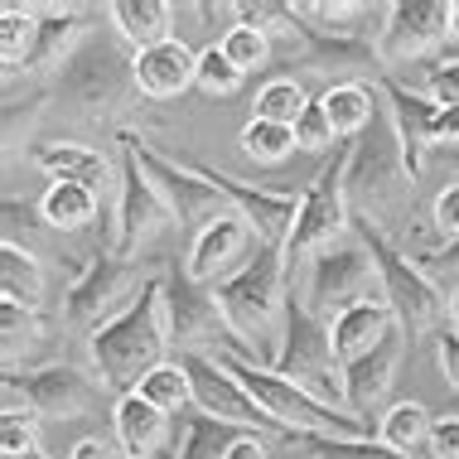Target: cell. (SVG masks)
I'll use <instances>...</instances> for the list:
<instances>
[{
    "label": "cell",
    "instance_id": "obj_48",
    "mask_svg": "<svg viewBox=\"0 0 459 459\" xmlns=\"http://www.w3.org/2000/svg\"><path fill=\"white\" fill-rule=\"evenodd\" d=\"M436 363H440V372H445V382L459 392V333H455V329H440V333H436Z\"/></svg>",
    "mask_w": 459,
    "mask_h": 459
},
{
    "label": "cell",
    "instance_id": "obj_12",
    "mask_svg": "<svg viewBox=\"0 0 459 459\" xmlns=\"http://www.w3.org/2000/svg\"><path fill=\"white\" fill-rule=\"evenodd\" d=\"M135 281H141V271H135L131 256H117L107 247H97L92 252V262L73 276V285L64 290V319L73 329H82V333H97L107 325V319H117L121 309H126L135 300ZM145 285V281H141Z\"/></svg>",
    "mask_w": 459,
    "mask_h": 459
},
{
    "label": "cell",
    "instance_id": "obj_46",
    "mask_svg": "<svg viewBox=\"0 0 459 459\" xmlns=\"http://www.w3.org/2000/svg\"><path fill=\"white\" fill-rule=\"evenodd\" d=\"M430 228L440 232L445 242H459V184H445L430 204Z\"/></svg>",
    "mask_w": 459,
    "mask_h": 459
},
{
    "label": "cell",
    "instance_id": "obj_18",
    "mask_svg": "<svg viewBox=\"0 0 459 459\" xmlns=\"http://www.w3.org/2000/svg\"><path fill=\"white\" fill-rule=\"evenodd\" d=\"M406 349H411V339H406L402 325H396L372 353L353 358V363L343 368V392H349L343 411H349L358 426H368V436H372V416L377 420L387 416V396L396 387V368H402Z\"/></svg>",
    "mask_w": 459,
    "mask_h": 459
},
{
    "label": "cell",
    "instance_id": "obj_2",
    "mask_svg": "<svg viewBox=\"0 0 459 459\" xmlns=\"http://www.w3.org/2000/svg\"><path fill=\"white\" fill-rule=\"evenodd\" d=\"M169 349L175 343H169V319H165V281H145L117 319H107L97 333H88L92 377L117 396L135 392L160 363H169Z\"/></svg>",
    "mask_w": 459,
    "mask_h": 459
},
{
    "label": "cell",
    "instance_id": "obj_52",
    "mask_svg": "<svg viewBox=\"0 0 459 459\" xmlns=\"http://www.w3.org/2000/svg\"><path fill=\"white\" fill-rule=\"evenodd\" d=\"M228 459H266V440L247 430V436H242V440H238V445H232V450H228Z\"/></svg>",
    "mask_w": 459,
    "mask_h": 459
},
{
    "label": "cell",
    "instance_id": "obj_6",
    "mask_svg": "<svg viewBox=\"0 0 459 459\" xmlns=\"http://www.w3.org/2000/svg\"><path fill=\"white\" fill-rule=\"evenodd\" d=\"M368 300H382V276H377V262L368 256V247H363L358 232L339 238L333 247H325V252H315L305 262L300 305L315 319L333 325L339 315H349V309L368 305Z\"/></svg>",
    "mask_w": 459,
    "mask_h": 459
},
{
    "label": "cell",
    "instance_id": "obj_21",
    "mask_svg": "<svg viewBox=\"0 0 459 459\" xmlns=\"http://www.w3.org/2000/svg\"><path fill=\"white\" fill-rule=\"evenodd\" d=\"M256 232L247 228V222L232 213V218H222L218 228H208L204 238H194L189 247V262H184V276L198 281V285H218V281H228L232 271H242L247 266V242H252Z\"/></svg>",
    "mask_w": 459,
    "mask_h": 459
},
{
    "label": "cell",
    "instance_id": "obj_35",
    "mask_svg": "<svg viewBox=\"0 0 459 459\" xmlns=\"http://www.w3.org/2000/svg\"><path fill=\"white\" fill-rule=\"evenodd\" d=\"M315 102V97H305V88L295 78H271L262 92H256L252 102V117L256 121H276V126H295V121L305 117V107Z\"/></svg>",
    "mask_w": 459,
    "mask_h": 459
},
{
    "label": "cell",
    "instance_id": "obj_17",
    "mask_svg": "<svg viewBox=\"0 0 459 459\" xmlns=\"http://www.w3.org/2000/svg\"><path fill=\"white\" fill-rule=\"evenodd\" d=\"M194 169H198L208 184H213L222 198H228L232 213H238L247 228L256 232V242L281 247V252H285L290 228H295V218H300V198H295V194H276V189H256V184H242L238 175L213 169V165H198V160H194Z\"/></svg>",
    "mask_w": 459,
    "mask_h": 459
},
{
    "label": "cell",
    "instance_id": "obj_13",
    "mask_svg": "<svg viewBox=\"0 0 459 459\" xmlns=\"http://www.w3.org/2000/svg\"><path fill=\"white\" fill-rule=\"evenodd\" d=\"M179 368L189 372V382H194V411L228 420V426H238V430H252V436L266 430V436L290 440V430H285L266 406H256V396L247 392L213 353H179Z\"/></svg>",
    "mask_w": 459,
    "mask_h": 459
},
{
    "label": "cell",
    "instance_id": "obj_1",
    "mask_svg": "<svg viewBox=\"0 0 459 459\" xmlns=\"http://www.w3.org/2000/svg\"><path fill=\"white\" fill-rule=\"evenodd\" d=\"M213 295L232 333L228 349L256 368H276L285 343V315H290V271H285L281 247L256 242V256H247L242 271L218 281Z\"/></svg>",
    "mask_w": 459,
    "mask_h": 459
},
{
    "label": "cell",
    "instance_id": "obj_36",
    "mask_svg": "<svg viewBox=\"0 0 459 459\" xmlns=\"http://www.w3.org/2000/svg\"><path fill=\"white\" fill-rule=\"evenodd\" d=\"M295 15L309 20L315 30H325V34L363 39V24H358V20H368V5H358V0H300Z\"/></svg>",
    "mask_w": 459,
    "mask_h": 459
},
{
    "label": "cell",
    "instance_id": "obj_28",
    "mask_svg": "<svg viewBox=\"0 0 459 459\" xmlns=\"http://www.w3.org/2000/svg\"><path fill=\"white\" fill-rule=\"evenodd\" d=\"M329 111V126L339 141H358L368 126H372V117H377V107H382V92H372L368 82H329V92L319 97Z\"/></svg>",
    "mask_w": 459,
    "mask_h": 459
},
{
    "label": "cell",
    "instance_id": "obj_43",
    "mask_svg": "<svg viewBox=\"0 0 459 459\" xmlns=\"http://www.w3.org/2000/svg\"><path fill=\"white\" fill-rule=\"evenodd\" d=\"M295 151H309V155L339 151V135H333V126H329V111H325V102H319V97L305 107V117L295 121Z\"/></svg>",
    "mask_w": 459,
    "mask_h": 459
},
{
    "label": "cell",
    "instance_id": "obj_3",
    "mask_svg": "<svg viewBox=\"0 0 459 459\" xmlns=\"http://www.w3.org/2000/svg\"><path fill=\"white\" fill-rule=\"evenodd\" d=\"M54 97L68 111L88 121L117 117V111L141 107V88H135V54H121V39H102V34H88L73 58L58 68L54 78Z\"/></svg>",
    "mask_w": 459,
    "mask_h": 459
},
{
    "label": "cell",
    "instance_id": "obj_11",
    "mask_svg": "<svg viewBox=\"0 0 459 459\" xmlns=\"http://www.w3.org/2000/svg\"><path fill=\"white\" fill-rule=\"evenodd\" d=\"M102 382L73 363H44V368H10L5 372V411L34 416V420H73L92 406Z\"/></svg>",
    "mask_w": 459,
    "mask_h": 459
},
{
    "label": "cell",
    "instance_id": "obj_16",
    "mask_svg": "<svg viewBox=\"0 0 459 459\" xmlns=\"http://www.w3.org/2000/svg\"><path fill=\"white\" fill-rule=\"evenodd\" d=\"M117 232H111V252L117 256H135L141 252V242H151L169 218L165 198L160 189L151 184V175L141 169V160H135L126 145H121V169H117Z\"/></svg>",
    "mask_w": 459,
    "mask_h": 459
},
{
    "label": "cell",
    "instance_id": "obj_57",
    "mask_svg": "<svg viewBox=\"0 0 459 459\" xmlns=\"http://www.w3.org/2000/svg\"><path fill=\"white\" fill-rule=\"evenodd\" d=\"M24 459H48V455H44V450H34V455H24Z\"/></svg>",
    "mask_w": 459,
    "mask_h": 459
},
{
    "label": "cell",
    "instance_id": "obj_56",
    "mask_svg": "<svg viewBox=\"0 0 459 459\" xmlns=\"http://www.w3.org/2000/svg\"><path fill=\"white\" fill-rule=\"evenodd\" d=\"M450 34H455V39H459V0H455V5H450Z\"/></svg>",
    "mask_w": 459,
    "mask_h": 459
},
{
    "label": "cell",
    "instance_id": "obj_14",
    "mask_svg": "<svg viewBox=\"0 0 459 459\" xmlns=\"http://www.w3.org/2000/svg\"><path fill=\"white\" fill-rule=\"evenodd\" d=\"M450 39V5L445 0H396L382 10V30H377V58L382 73H392L396 64H420Z\"/></svg>",
    "mask_w": 459,
    "mask_h": 459
},
{
    "label": "cell",
    "instance_id": "obj_19",
    "mask_svg": "<svg viewBox=\"0 0 459 459\" xmlns=\"http://www.w3.org/2000/svg\"><path fill=\"white\" fill-rule=\"evenodd\" d=\"M382 102L392 111V126H396V141H402V160H406V175L411 184L420 179V169L430 165L436 145H430V131H436V102L426 92H411L406 82H396L392 73L382 78Z\"/></svg>",
    "mask_w": 459,
    "mask_h": 459
},
{
    "label": "cell",
    "instance_id": "obj_22",
    "mask_svg": "<svg viewBox=\"0 0 459 459\" xmlns=\"http://www.w3.org/2000/svg\"><path fill=\"white\" fill-rule=\"evenodd\" d=\"M34 10H39V39H34L20 73H58L73 58V48L88 39V24H82L88 15L78 5H34Z\"/></svg>",
    "mask_w": 459,
    "mask_h": 459
},
{
    "label": "cell",
    "instance_id": "obj_40",
    "mask_svg": "<svg viewBox=\"0 0 459 459\" xmlns=\"http://www.w3.org/2000/svg\"><path fill=\"white\" fill-rule=\"evenodd\" d=\"M309 459H406V455H396L387 450L377 436H368V440H343V436H305V440H295Z\"/></svg>",
    "mask_w": 459,
    "mask_h": 459
},
{
    "label": "cell",
    "instance_id": "obj_23",
    "mask_svg": "<svg viewBox=\"0 0 459 459\" xmlns=\"http://www.w3.org/2000/svg\"><path fill=\"white\" fill-rule=\"evenodd\" d=\"M194 73H198V54L184 39H169V44L135 54V88L151 102H169L184 88H194Z\"/></svg>",
    "mask_w": 459,
    "mask_h": 459
},
{
    "label": "cell",
    "instance_id": "obj_41",
    "mask_svg": "<svg viewBox=\"0 0 459 459\" xmlns=\"http://www.w3.org/2000/svg\"><path fill=\"white\" fill-rule=\"evenodd\" d=\"M0 329H5V372H10V368H15V358H20V343H24V349L39 343L44 319H39V309H30V305L0 300Z\"/></svg>",
    "mask_w": 459,
    "mask_h": 459
},
{
    "label": "cell",
    "instance_id": "obj_32",
    "mask_svg": "<svg viewBox=\"0 0 459 459\" xmlns=\"http://www.w3.org/2000/svg\"><path fill=\"white\" fill-rule=\"evenodd\" d=\"M34 39H39V10L10 0V5L0 10V58H5V78L20 73V64L30 58Z\"/></svg>",
    "mask_w": 459,
    "mask_h": 459
},
{
    "label": "cell",
    "instance_id": "obj_44",
    "mask_svg": "<svg viewBox=\"0 0 459 459\" xmlns=\"http://www.w3.org/2000/svg\"><path fill=\"white\" fill-rule=\"evenodd\" d=\"M426 97L436 107H459V54H440L426 64Z\"/></svg>",
    "mask_w": 459,
    "mask_h": 459
},
{
    "label": "cell",
    "instance_id": "obj_58",
    "mask_svg": "<svg viewBox=\"0 0 459 459\" xmlns=\"http://www.w3.org/2000/svg\"><path fill=\"white\" fill-rule=\"evenodd\" d=\"M117 459H126V455H117Z\"/></svg>",
    "mask_w": 459,
    "mask_h": 459
},
{
    "label": "cell",
    "instance_id": "obj_30",
    "mask_svg": "<svg viewBox=\"0 0 459 459\" xmlns=\"http://www.w3.org/2000/svg\"><path fill=\"white\" fill-rule=\"evenodd\" d=\"M0 290H5L10 305H30L39 309V295H44V266L34 262L30 247L20 242H0Z\"/></svg>",
    "mask_w": 459,
    "mask_h": 459
},
{
    "label": "cell",
    "instance_id": "obj_8",
    "mask_svg": "<svg viewBox=\"0 0 459 459\" xmlns=\"http://www.w3.org/2000/svg\"><path fill=\"white\" fill-rule=\"evenodd\" d=\"M271 372H281L285 382H295L300 392L333 406V411H343V402H349V392H343V363H339V349H333V329L309 315L300 305V295H290L285 343H281V358Z\"/></svg>",
    "mask_w": 459,
    "mask_h": 459
},
{
    "label": "cell",
    "instance_id": "obj_7",
    "mask_svg": "<svg viewBox=\"0 0 459 459\" xmlns=\"http://www.w3.org/2000/svg\"><path fill=\"white\" fill-rule=\"evenodd\" d=\"M349 151H353V141H339V151L319 165L315 184L300 194V218H295L290 242H285L290 285H295V271H300L309 256L353 232V208H349V189H343V179H349Z\"/></svg>",
    "mask_w": 459,
    "mask_h": 459
},
{
    "label": "cell",
    "instance_id": "obj_34",
    "mask_svg": "<svg viewBox=\"0 0 459 459\" xmlns=\"http://www.w3.org/2000/svg\"><path fill=\"white\" fill-rule=\"evenodd\" d=\"M145 396V402L155 406V411H165V416H175V411H189L194 406V382H189V372L179 368V358H169V363H160L151 377L135 387Z\"/></svg>",
    "mask_w": 459,
    "mask_h": 459
},
{
    "label": "cell",
    "instance_id": "obj_38",
    "mask_svg": "<svg viewBox=\"0 0 459 459\" xmlns=\"http://www.w3.org/2000/svg\"><path fill=\"white\" fill-rule=\"evenodd\" d=\"M242 151L256 160V165H281L285 155L295 151V126H276V121H247L242 126Z\"/></svg>",
    "mask_w": 459,
    "mask_h": 459
},
{
    "label": "cell",
    "instance_id": "obj_10",
    "mask_svg": "<svg viewBox=\"0 0 459 459\" xmlns=\"http://www.w3.org/2000/svg\"><path fill=\"white\" fill-rule=\"evenodd\" d=\"M121 145H126V151L141 160V169L151 175V184L160 189V198H165V208H169V218L179 222V232L204 238V232L218 228L222 218H232V204H228V198H222L204 175H198L194 165L160 155L155 145L145 141V135H135V131H121Z\"/></svg>",
    "mask_w": 459,
    "mask_h": 459
},
{
    "label": "cell",
    "instance_id": "obj_5",
    "mask_svg": "<svg viewBox=\"0 0 459 459\" xmlns=\"http://www.w3.org/2000/svg\"><path fill=\"white\" fill-rule=\"evenodd\" d=\"M213 358H218V363L232 372V377L242 382L247 392L256 396V406H266V411L276 416L285 430H290V445H295V440H305V436H343V440H368V426H358V420H353L349 411H333V406L315 402V396L300 392L295 382H285L281 372L247 363L242 353H232V349H228V343H222V349H218Z\"/></svg>",
    "mask_w": 459,
    "mask_h": 459
},
{
    "label": "cell",
    "instance_id": "obj_31",
    "mask_svg": "<svg viewBox=\"0 0 459 459\" xmlns=\"http://www.w3.org/2000/svg\"><path fill=\"white\" fill-rule=\"evenodd\" d=\"M39 213H44V228L78 232L97 218V189H82V184H48Z\"/></svg>",
    "mask_w": 459,
    "mask_h": 459
},
{
    "label": "cell",
    "instance_id": "obj_29",
    "mask_svg": "<svg viewBox=\"0 0 459 459\" xmlns=\"http://www.w3.org/2000/svg\"><path fill=\"white\" fill-rule=\"evenodd\" d=\"M430 430H436V416L420 402H392L387 416L377 420V440L387 445V450L406 455V459L430 455Z\"/></svg>",
    "mask_w": 459,
    "mask_h": 459
},
{
    "label": "cell",
    "instance_id": "obj_55",
    "mask_svg": "<svg viewBox=\"0 0 459 459\" xmlns=\"http://www.w3.org/2000/svg\"><path fill=\"white\" fill-rule=\"evenodd\" d=\"M450 325H455V333H459V285H455V295H450Z\"/></svg>",
    "mask_w": 459,
    "mask_h": 459
},
{
    "label": "cell",
    "instance_id": "obj_26",
    "mask_svg": "<svg viewBox=\"0 0 459 459\" xmlns=\"http://www.w3.org/2000/svg\"><path fill=\"white\" fill-rule=\"evenodd\" d=\"M30 160L44 169L54 184H82V189H102L111 179V165L102 151L92 145H64V141H48V145H34Z\"/></svg>",
    "mask_w": 459,
    "mask_h": 459
},
{
    "label": "cell",
    "instance_id": "obj_24",
    "mask_svg": "<svg viewBox=\"0 0 459 459\" xmlns=\"http://www.w3.org/2000/svg\"><path fill=\"white\" fill-rule=\"evenodd\" d=\"M111 426H117V445H121L126 459H155L160 450H165V436H169V416L155 411L141 392L117 396Z\"/></svg>",
    "mask_w": 459,
    "mask_h": 459
},
{
    "label": "cell",
    "instance_id": "obj_53",
    "mask_svg": "<svg viewBox=\"0 0 459 459\" xmlns=\"http://www.w3.org/2000/svg\"><path fill=\"white\" fill-rule=\"evenodd\" d=\"M68 459H117V455H111L102 440H92V436H88V440H78V445H73Z\"/></svg>",
    "mask_w": 459,
    "mask_h": 459
},
{
    "label": "cell",
    "instance_id": "obj_20",
    "mask_svg": "<svg viewBox=\"0 0 459 459\" xmlns=\"http://www.w3.org/2000/svg\"><path fill=\"white\" fill-rule=\"evenodd\" d=\"M300 44H305V68L333 73L339 82H358L363 73H382L377 44H372L368 34L363 39H343V34H325V30H315L309 20H300ZM382 78H387V73H382Z\"/></svg>",
    "mask_w": 459,
    "mask_h": 459
},
{
    "label": "cell",
    "instance_id": "obj_50",
    "mask_svg": "<svg viewBox=\"0 0 459 459\" xmlns=\"http://www.w3.org/2000/svg\"><path fill=\"white\" fill-rule=\"evenodd\" d=\"M420 266H426V271H459V242H445L440 252H426V256H420Z\"/></svg>",
    "mask_w": 459,
    "mask_h": 459
},
{
    "label": "cell",
    "instance_id": "obj_54",
    "mask_svg": "<svg viewBox=\"0 0 459 459\" xmlns=\"http://www.w3.org/2000/svg\"><path fill=\"white\" fill-rule=\"evenodd\" d=\"M430 160H440V165H445V175H455V184H459V151H436Z\"/></svg>",
    "mask_w": 459,
    "mask_h": 459
},
{
    "label": "cell",
    "instance_id": "obj_39",
    "mask_svg": "<svg viewBox=\"0 0 459 459\" xmlns=\"http://www.w3.org/2000/svg\"><path fill=\"white\" fill-rule=\"evenodd\" d=\"M218 48L228 54V64L242 68V73H256V68L271 64V39L262 30H252V24H228L222 39H218Z\"/></svg>",
    "mask_w": 459,
    "mask_h": 459
},
{
    "label": "cell",
    "instance_id": "obj_25",
    "mask_svg": "<svg viewBox=\"0 0 459 459\" xmlns=\"http://www.w3.org/2000/svg\"><path fill=\"white\" fill-rule=\"evenodd\" d=\"M107 20H111V34H117L121 44H131L135 54L179 39L175 34V5H165V0H117V5H107Z\"/></svg>",
    "mask_w": 459,
    "mask_h": 459
},
{
    "label": "cell",
    "instance_id": "obj_33",
    "mask_svg": "<svg viewBox=\"0 0 459 459\" xmlns=\"http://www.w3.org/2000/svg\"><path fill=\"white\" fill-rule=\"evenodd\" d=\"M247 436V430L228 426V420H213L204 411L189 416V426H184V445H179V459H228V450Z\"/></svg>",
    "mask_w": 459,
    "mask_h": 459
},
{
    "label": "cell",
    "instance_id": "obj_15",
    "mask_svg": "<svg viewBox=\"0 0 459 459\" xmlns=\"http://www.w3.org/2000/svg\"><path fill=\"white\" fill-rule=\"evenodd\" d=\"M165 319H169V343L179 353H218L222 343H232L213 285H198L184 271L165 281Z\"/></svg>",
    "mask_w": 459,
    "mask_h": 459
},
{
    "label": "cell",
    "instance_id": "obj_42",
    "mask_svg": "<svg viewBox=\"0 0 459 459\" xmlns=\"http://www.w3.org/2000/svg\"><path fill=\"white\" fill-rule=\"evenodd\" d=\"M242 78H247V73H242V68H232V64H228V54H222L218 44H208L204 54H198L194 88L204 92V97H232V92L242 88Z\"/></svg>",
    "mask_w": 459,
    "mask_h": 459
},
{
    "label": "cell",
    "instance_id": "obj_27",
    "mask_svg": "<svg viewBox=\"0 0 459 459\" xmlns=\"http://www.w3.org/2000/svg\"><path fill=\"white\" fill-rule=\"evenodd\" d=\"M329 329H333V349H339V363L349 368L353 358L372 353V349H377V343L396 329V315H392L387 300H368V305L349 309V315H339Z\"/></svg>",
    "mask_w": 459,
    "mask_h": 459
},
{
    "label": "cell",
    "instance_id": "obj_37",
    "mask_svg": "<svg viewBox=\"0 0 459 459\" xmlns=\"http://www.w3.org/2000/svg\"><path fill=\"white\" fill-rule=\"evenodd\" d=\"M232 15L238 24H252V30H262L266 39H300V20H295V5H285V0H238L232 5Z\"/></svg>",
    "mask_w": 459,
    "mask_h": 459
},
{
    "label": "cell",
    "instance_id": "obj_4",
    "mask_svg": "<svg viewBox=\"0 0 459 459\" xmlns=\"http://www.w3.org/2000/svg\"><path fill=\"white\" fill-rule=\"evenodd\" d=\"M353 232L363 238L368 256L377 262V276H382V300L392 305L396 325L406 329V339H420V333H436L440 319H445V295L440 285L430 281V271L416 262V256H406L396 242H387V232L377 228L372 218L353 213Z\"/></svg>",
    "mask_w": 459,
    "mask_h": 459
},
{
    "label": "cell",
    "instance_id": "obj_47",
    "mask_svg": "<svg viewBox=\"0 0 459 459\" xmlns=\"http://www.w3.org/2000/svg\"><path fill=\"white\" fill-rule=\"evenodd\" d=\"M430 459H459V416H436V430H430Z\"/></svg>",
    "mask_w": 459,
    "mask_h": 459
},
{
    "label": "cell",
    "instance_id": "obj_49",
    "mask_svg": "<svg viewBox=\"0 0 459 459\" xmlns=\"http://www.w3.org/2000/svg\"><path fill=\"white\" fill-rule=\"evenodd\" d=\"M430 145H436V151H459V107H440V111H436Z\"/></svg>",
    "mask_w": 459,
    "mask_h": 459
},
{
    "label": "cell",
    "instance_id": "obj_45",
    "mask_svg": "<svg viewBox=\"0 0 459 459\" xmlns=\"http://www.w3.org/2000/svg\"><path fill=\"white\" fill-rule=\"evenodd\" d=\"M34 450H39V420L5 411V420H0V455H5V459H24Z\"/></svg>",
    "mask_w": 459,
    "mask_h": 459
},
{
    "label": "cell",
    "instance_id": "obj_51",
    "mask_svg": "<svg viewBox=\"0 0 459 459\" xmlns=\"http://www.w3.org/2000/svg\"><path fill=\"white\" fill-rule=\"evenodd\" d=\"M20 222H24V232H34V228H39V222H34V213H30V204H20V198H5V228L15 232Z\"/></svg>",
    "mask_w": 459,
    "mask_h": 459
},
{
    "label": "cell",
    "instance_id": "obj_9",
    "mask_svg": "<svg viewBox=\"0 0 459 459\" xmlns=\"http://www.w3.org/2000/svg\"><path fill=\"white\" fill-rule=\"evenodd\" d=\"M343 189H349V208H353V213H363V218H372L377 208L396 204V198L416 194L411 175H406L402 141H396L387 102L377 107L372 126L353 141V151H349V179H343Z\"/></svg>",
    "mask_w": 459,
    "mask_h": 459
}]
</instances>
